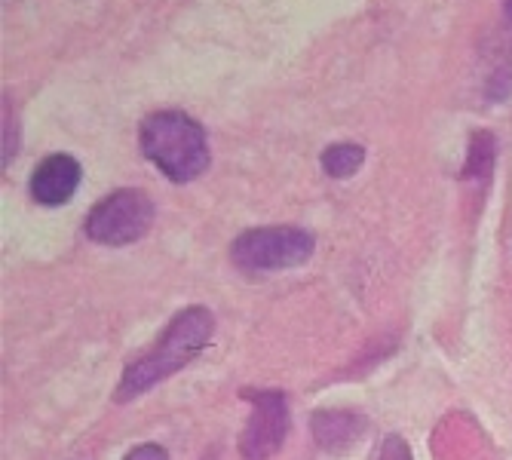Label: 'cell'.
<instances>
[{
	"label": "cell",
	"mask_w": 512,
	"mask_h": 460,
	"mask_svg": "<svg viewBox=\"0 0 512 460\" xmlns=\"http://www.w3.org/2000/svg\"><path fill=\"white\" fill-rule=\"evenodd\" d=\"M212 332H215V316L206 307H188V310H181L169 322L163 341L148 356L132 362L126 372H123L117 399L126 402V399H132L138 393L151 390L154 384L166 381L169 375H175L178 368L188 365L212 341Z\"/></svg>",
	"instance_id": "cell-1"
},
{
	"label": "cell",
	"mask_w": 512,
	"mask_h": 460,
	"mask_svg": "<svg viewBox=\"0 0 512 460\" xmlns=\"http://www.w3.org/2000/svg\"><path fill=\"white\" fill-rule=\"evenodd\" d=\"M142 151L169 181H194L209 166L203 126L181 111H157L142 123Z\"/></svg>",
	"instance_id": "cell-2"
},
{
	"label": "cell",
	"mask_w": 512,
	"mask_h": 460,
	"mask_svg": "<svg viewBox=\"0 0 512 460\" xmlns=\"http://www.w3.org/2000/svg\"><path fill=\"white\" fill-rule=\"evenodd\" d=\"M154 224V203L145 191H114L92 206L83 230L102 246H129L142 240Z\"/></svg>",
	"instance_id": "cell-3"
},
{
	"label": "cell",
	"mask_w": 512,
	"mask_h": 460,
	"mask_svg": "<svg viewBox=\"0 0 512 460\" xmlns=\"http://www.w3.org/2000/svg\"><path fill=\"white\" fill-rule=\"evenodd\" d=\"M313 237L301 227H255L230 246V255L243 270H286L313 255Z\"/></svg>",
	"instance_id": "cell-4"
},
{
	"label": "cell",
	"mask_w": 512,
	"mask_h": 460,
	"mask_svg": "<svg viewBox=\"0 0 512 460\" xmlns=\"http://www.w3.org/2000/svg\"><path fill=\"white\" fill-rule=\"evenodd\" d=\"M289 433V405L283 393H255L252 418L240 439L243 460H270Z\"/></svg>",
	"instance_id": "cell-5"
},
{
	"label": "cell",
	"mask_w": 512,
	"mask_h": 460,
	"mask_svg": "<svg viewBox=\"0 0 512 460\" xmlns=\"http://www.w3.org/2000/svg\"><path fill=\"white\" fill-rule=\"evenodd\" d=\"M80 184V163L71 154L46 157L31 175V197L40 206H62L74 197Z\"/></svg>",
	"instance_id": "cell-6"
},
{
	"label": "cell",
	"mask_w": 512,
	"mask_h": 460,
	"mask_svg": "<svg viewBox=\"0 0 512 460\" xmlns=\"http://www.w3.org/2000/svg\"><path fill=\"white\" fill-rule=\"evenodd\" d=\"M365 433V421L353 411H316L313 414V436L322 448L344 451Z\"/></svg>",
	"instance_id": "cell-7"
},
{
	"label": "cell",
	"mask_w": 512,
	"mask_h": 460,
	"mask_svg": "<svg viewBox=\"0 0 512 460\" xmlns=\"http://www.w3.org/2000/svg\"><path fill=\"white\" fill-rule=\"evenodd\" d=\"M362 160H365V151L359 145H347V142L322 151V169L332 178H350L362 166Z\"/></svg>",
	"instance_id": "cell-8"
},
{
	"label": "cell",
	"mask_w": 512,
	"mask_h": 460,
	"mask_svg": "<svg viewBox=\"0 0 512 460\" xmlns=\"http://www.w3.org/2000/svg\"><path fill=\"white\" fill-rule=\"evenodd\" d=\"M494 166V135L491 132H476L470 142V157H467V169L463 175L473 181H485L491 175Z\"/></svg>",
	"instance_id": "cell-9"
},
{
	"label": "cell",
	"mask_w": 512,
	"mask_h": 460,
	"mask_svg": "<svg viewBox=\"0 0 512 460\" xmlns=\"http://www.w3.org/2000/svg\"><path fill=\"white\" fill-rule=\"evenodd\" d=\"M381 460H411V451L399 436H387L381 445Z\"/></svg>",
	"instance_id": "cell-10"
},
{
	"label": "cell",
	"mask_w": 512,
	"mask_h": 460,
	"mask_svg": "<svg viewBox=\"0 0 512 460\" xmlns=\"http://www.w3.org/2000/svg\"><path fill=\"white\" fill-rule=\"evenodd\" d=\"M123 460H169V454H166V448H160V445H138V448H132Z\"/></svg>",
	"instance_id": "cell-11"
},
{
	"label": "cell",
	"mask_w": 512,
	"mask_h": 460,
	"mask_svg": "<svg viewBox=\"0 0 512 460\" xmlns=\"http://www.w3.org/2000/svg\"><path fill=\"white\" fill-rule=\"evenodd\" d=\"M503 10H506V19L512 22V0H503Z\"/></svg>",
	"instance_id": "cell-12"
}]
</instances>
